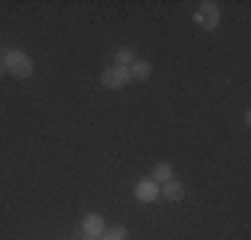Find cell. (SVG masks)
I'll return each instance as SVG.
<instances>
[{
	"instance_id": "obj_1",
	"label": "cell",
	"mask_w": 251,
	"mask_h": 240,
	"mask_svg": "<svg viewBox=\"0 0 251 240\" xmlns=\"http://www.w3.org/2000/svg\"><path fill=\"white\" fill-rule=\"evenodd\" d=\"M3 67L14 77L27 80V77L32 75V59H29V53H25V51H8L3 56Z\"/></svg>"
},
{
	"instance_id": "obj_9",
	"label": "cell",
	"mask_w": 251,
	"mask_h": 240,
	"mask_svg": "<svg viewBox=\"0 0 251 240\" xmlns=\"http://www.w3.org/2000/svg\"><path fill=\"white\" fill-rule=\"evenodd\" d=\"M99 240H128V232H126V227H110V230H104L101 232V238Z\"/></svg>"
},
{
	"instance_id": "obj_11",
	"label": "cell",
	"mask_w": 251,
	"mask_h": 240,
	"mask_svg": "<svg viewBox=\"0 0 251 240\" xmlns=\"http://www.w3.org/2000/svg\"><path fill=\"white\" fill-rule=\"evenodd\" d=\"M5 75V67H3V62H0V77H3Z\"/></svg>"
},
{
	"instance_id": "obj_2",
	"label": "cell",
	"mask_w": 251,
	"mask_h": 240,
	"mask_svg": "<svg viewBox=\"0 0 251 240\" xmlns=\"http://www.w3.org/2000/svg\"><path fill=\"white\" fill-rule=\"evenodd\" d=\"M195 22L201 24L203 29H217L219 27V5L217 3H201V8L195 11Z\"/></svg>"
},
{
	"instance_id": "obj_6",
	"label": "cell",
	"mask_w": 251,
	"mask_h": 240,
	"mask_svg": "<svg viewBox=\"0 0 251 240\" xmlns=\"http://www.w3.org/2000/svg\"><path fill=\"white\" fill-rule=\"evenodd\" d=\"M163 197L171 200V203H179L184 197V184L176 182V179H169V182L163 184Z\"/></svg>"
},
{
	"instance_id": "obj_10",
	"label": "cell",
	"mask_w": 251,
	"mask_h": 240,
	"mask_svg": "<svg viewBox=\"0 0 251 240\" xmlns=\"http://www.w3.org/2000/svg\"><path fill=\"white\" fill-rule=\"evenodd\" d=\"M115 62H118V67H131V64L136 62L134 51H131V48H121V51L115 53Z\"/></svg>"
},
{
	"instance_id": "obj_3",
	"label": "cell",
	"mask_w": 251,
	"mask_h": 240,
	"mask_svg": "<svg viewBox=\"0 0 251 240\" xmlns=\"http://www.w3.org/2000/svg\"><path fill=\"white\" fill-rule=\"evenodd\" d=\"M128 80H131V75H128V67H110V70H104L101 72V86L104 88H123V86H128Z\"/></svg>"
},
{
	"instance_id": "obj_4",
	"label": "cell",
	"mask_w": 251,
	"mask_h": 240,
	"mask_svg": "<svg viewBox=\"0 0 251 240\" xmlns=\"http://www.w3.org/2000/svg\"><path fill=\"white\" fill-rule=\"evenodd\" d=\"M134 195H136L139 203H152V200H158L160 187H158V182H152V179H142V182L134 187Z\"/></svg>"
},
{
	"instance_id": "obj_8",
	"label": "cell",
	"mask_w": 251,
	"mask_h": 240,
	"mask_svg": "<svg viewBox=\"0 0 251 240\" xmlns=\"http://www.w3.org/2000/svg\"><path fill=\"white\" fill-rule=\"evenodd\" d=\"M169 179H174V168H171V163H155L152 168V182H169Z\"/></svg>"
},
{
	"instance_id": "obj_7",
	"label": "cell",
	"mask_w": 251,
	"mask_h": 240,
	"mask_svg": "<svg viewBox=\"0 0 251 240\" xmlns=\"http://www.w3.org/2000/svg\"><path fill=\"white\" fill-rule=\"evenodd\" d=\"M128 75H131V80H147L152 75V67L147 62H134L128 67Z\"/></svg>"
},
{
	"instance_id": "obj_5",
	"label": "cell",
	"mask_w": 251,
	"mask_h": 240,
	"mask_svg": "<svg viewBox=\"0 0 251 240\" xmlns=\"http://www.w3.org/2000/svg\"><path fill=\"white\" fill-rule=\"evenodd\" d=\"M101 232H104V219L99 214H86V219H83V235L101 238Z\"/></svg>"
},
{
	"instance_id": "obj_12",
	"label": "cell",
	"mask_w": 251,
	"mask_h": 240,
	"mask_svg": "<svg viewBox=\"0 0 251 240\" xmlns=\"http://www.w3.org/2000/svg\"><path fill=\"white\" fill-rule=\"evenodd\" d=\"M83 240H99V238H83Z\"/></svg>"
}]
</instances>
